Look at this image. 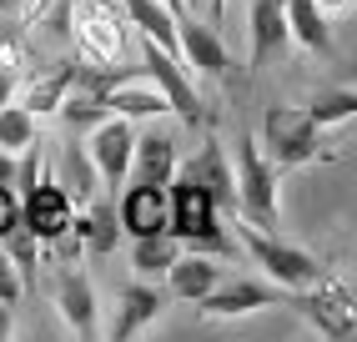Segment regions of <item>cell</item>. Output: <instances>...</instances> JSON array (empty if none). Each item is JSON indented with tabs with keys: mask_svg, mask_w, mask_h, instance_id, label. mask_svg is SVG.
I'll return each instance as SVG.
<instances>
[{
	"mask_svg": "<svg viewBox=\"0 0 357 342\" xmlns=\"http://www.w3.org/2000/svg\"><path fill=\"white\" fill-rule=\"evenodd\" d=\"M302 312L327 337H352V327H357V302L342 282H312V292L302 297Z\"/></svg>",
	"mask_w": 357,
	"mask_h": 342,
	"instance_id": "8",
	"label": "cell"
},
{
	"mask_svg": "<svg viewBox=\"0 0 357 342\" xmlns=\"http://www.w3.org/2000/svg\"><path fill=\"white\" fill-rule=\"evenodd\" d=\"M161 307H166L161 292H156V287H146V282H136V287H126V292H121V312H116V327H111V332L126 342V337H136L146 322H156Z\"/></svg>",
	"mask_w": 357,
	"mask_h": 342,
	"instance_id": "16",
	"label": "cell"
},
{
	"mask_svg": "<svg viewBox=\"0 0 357 342\" xmlns=\"http://www.w3.org/2000/svg\"><path fill=\"white\" fill-rule=\"evenodd\" d=\"M282 297L272 287H257V282H217L197 302L206 317H242V312H257V307H277Z\"/></svg>",
	"mask_w": 357,
	"mask_h": 342,
	"instance_id": "10",
	"label": "cell"
},
{
	"mask_svg": "<svg viewBox=\"0 0 357 342\" xmlns=\"http://www.w3.org/2000/svg\"><path fill=\"white\" fill-rule=\"evenodd\" d=\"M61 191H66V197H76V202H86L91 191H96V166H91L81 141H70L61 151Z\"/></svg>",
	"mask_w": 357,
	"mask_h": 342,
	"instance_id": "21",
	"label": "cell"
},
{
	"mask_svg": "<svg viewBox=\"0 0 357 342\" xmlns=\"http://www.w3.org/2000/svg\"><path fill=\"white\" fill-rule=\"evenodd\" d=\"M261 151H267L272 166H297L317 151V126L307 111H292V106H272L267 121H261Z\"/></svg>",
	"mask_w": 357,
	"mask_h": 342,
	"instance_id": "3",
	"label": "cell"
},
{
	"mask_svg": "<svg viewBox=\"0 0 357 342\" xmlns=\"http://www.w3.org/2000/svg\"><path fill=\"white\" fill-rule=\"evenodd\" d=\"M0 186L15 191V151H0Z\"/></svg>",
	"mask_w": 357,
	"mask_h": 342,
	"instance_id": "29",
	"label": "cell"
},
{
	"mask_svg": "<svg viewBox=\"0 0 357 342\" xmlns=\"http://www.w3.org/2000/svg\"><path fill=\"white\" fill-rule=\"evenodd\" d=\"M126 15H131V26H141V36L166 45V51L176 56V10L172 6H161V0H126Z\"/></svg>",
	"mask_w": 357,
	"mask_h": 342,
	"instance_id": "17",
	"label": "cell"
},
{
	"mask_svg": "<svg viewBox=\"0 0 357 342\" xmlns=\"http://www.w3.org/2000/svg\"><path fill=\"white\" fill-rule=\"evenodd\" d=\"M10 91H15V70H0V106L10 101Z\"/></svg>",
	"mask_w": 357,
	"mask_h": 342,
	"instance_id": "30",
	"label": "cell"
},
{
	"mask_svg": "<svg viewBox=\"0 0 357 342\" xmlns=\"http://www.w3.org/2000/svg\"><path fill=\"white\" fill-rule=\"evenodd\" d=\"M217 282H222V267L211 257H202V252H181L172 267H166V287H172L176 297H186V302H202Z\"/></svg>",
	"mask_w": 357,
	"mask_h": 342,
	"instance_id": "14",
	"label": "cell"
},
{
	"mask_svg": "<svg viewBox=\"0 0 357 342\" xmlns=\"http://www.w3.org/2000/svg\"><path fill=\"white\" fill-rule=\"evenodd\" d=\"M166 232L192 252H227V237L217 227V202L192 177H176V171L166 181Z\"/></svg>",
	"mask_w": 357,
	"mask_h": 342,
	"instance_id": "1",
	"label": "cell"
},
{
	"mask_svg": "<svg viewBox=\"0 0 357 342\" xmlns=\"http://www.w3.org/2000/svg\"><path fill=\"white\" fill-rule=\"evenodd\" d=\"M176 56L186 66H197L206 70V76H227V51H222V40L211 26H197V20H176Z\"/></svg>",
	"mask_w": 357,
	"mask_h": 342,
	"instance_id": "11",
	"label": "cell"
},
{
	"mask_svg": "<svg viewBox=\"0 0 357 342\" xmlns=\"http://www.w3.org/2000/svg\"><path fill=\"white\" fill-rule=\"evenodd\" d=\"M236 197H242L252 227H272L277 222V166L267 161L257 141H242L236 146Z\"/></svg>",
	"mask_w": 357,
	"mask_h": 342,
	"instance_id": "2",
	"label": "cell"
},
{
	"mask_svg": "<svg viewBox=\"0 0 357 342\" xmlns=\"http://www.w3.org/2000/svg\"><path fill=\"white\" fill-rule=\"evenodd\" d=\"M146 81H151V76H146ZM101 101H106L111 116H161V111H172L156 81H151V86H116V81H111Z\"/></svg>",
	"mask_w": 357,
	"mask_h": 342,
	"instance_id": "18",
	"label": "cell"
},
{
	"mask_svg": "<svg viewBox=\"0 0 357 342\" xmlns=\"http://www.w3.org/2000/svg\"><path fill=\"white\" fill-rule=\"evenodd\" d=\"M131 146H136V131H131V116H101L91 126V141H86V156L96 166L101 181H126V166H131Z\"/></svg>",
	"mask_w": 357,
	"mask_h": 342,
	"instance_id": "5",
	"label": "cell"
},
{
	"mask_svg": "<svg viewBox=\"0 0 357 342\" xmlns=\"http://www.w3.org/2000/svg\"><path fill=\"white\" fill-rule=\"evenodd\" d=\"M146 76L161 86V96H166V106H172L181 121H202V96L192 91V81H186V70H181V56H172L166 45H156V40H146Z\"/></svg>",
	"mask_w": 357,
	"mask_h": 342,
	"instance_id": "6",
	"label": "cell"
},
{
	"mask_svg": "<svg viewBox=\"0 0 357 342\" xmlns=\"http://www.w3.org/2000/svg\"><path fill=\"white\" fill-rule=\"evenodd\" d=\"M61 312H66V322L76 327L81 337L96 332V302H91V287L81 277H66L61 282Z\"/></svg>",
	"mask_w": 357,
	"mask_h": 342,
	"instance_id": "22",
	"label": "cell"
},
{
	"mask_svg": "<svg viewBox=\"0 0 357 342\" xmlns=\"http://www.w3.org/2000/svg\"><path fill=\"white\" fill-rule=\"evenodd\" d=\"M15 222H20V202H15V191H10V186H0V237H6Z\"/></svg>",
	"mask_w": 357,
	"mask_h": 342,
	"instance_id": "28",
	"label": "cell"
},
{
	"mask_svg": "<svg viewBox=\"0 0 357 342\" xmlns=\"http://www.w3.org/2000/svg\"><path fill=\"white\" fill-rule=\"evenodd\" d=\"M172 171H176V141H172V136L151 131V136H141V141L131 146V166H126L131 181H141V186H166V181H172Z\"/></svg>",
	"mask_w": 357,
	"mask_h": 342,
	"instance_id": "9",
	"label": "cell"
},
{
	"mask_svg": "<svg viewBox=\"0 0 357 342\" xmlns=\"http://www.w3.org/2000/svg\"><path fill=\"white\" fill-rule=\"evenodd\" d=\"M36 141V116L26 106H0V151H26Z\"/></svg>",
	"mask_w": 357,
	"mask_h": 342,
	"instance_id": "24",
	"label": "cell"
},
{
	"mask_svg": "<svg viewBox=\"0 0 357 342\" xmlns=\"http://www.w3.org/2000/svg\"><path fill=\"white\" fill-rule=\"evenodd\" d=\"M176 257H181V241H176L172 232L136 237V252H131V262H136V272H141V277H166V267H172Z\"/></svg>",
	"mask_w": 357,
	"mask_h": 342,
	"instance_id": "20",
	"label": "cell"
},
{
	"mask_svg": "<svg viewBox=\"0 0 357 342\" xmlns=\"http://www.w3.org/2000/svg\"><path fill=\"white\" fill-rule=\"evenodd\" d=\"M0 302H20V272L10 252H0Z\"/></svg>",
	"mask_w": 357,
	"mask_h": 342,
	"instance_id": "27",
	"label": "cell"
},
{
	"mask_svg": "<svg viewBox=\"0 0 357 342\" xmlns=\"http://www.w3.org/2000/svg\"><path fill=\"white\" fill-rule=\"evenodd\" d=\"M287 15H282V0H252V61H272L287 45Z\"/></svg>",
	"mask_w": 357,
	"mask_h": 342,
	"instance_id": "15",
	"label": "cell"
},
{
	"mask_svg": "<svg viewBox=\"0 0 357 342\" xmlns=\"http://www.w3.org/2000/svg\"><path fill=\"white\" fill-rule=\"evenodd\" d=\"M70 216H76V207H70V197L61 191V181H40V186L26 191L20 227H31L40 241H61L70 232Z\"/></svg>",
	"mask_w": 357,
	"mask_h": 342,
	"instance_id": "7",
	"label": "cell"
},
{
	"mask_svg": "<svg viewBox=\"0 0 357 342\" xmlns=\"http://www.w3.org/2000/svg\"><path fill=\"white\" fill-rule=\"evenodd\" d=\"M70 227L86 237L91 252H111V247H116V216H111V211H91L86 222H76V216H70Z\"/></svg>",
	"mask_w": 357,
	"mask_h": 342,
	"instance_id": "25",
	"label": "cell"
},
{
	"mask_svg": "<svg viewBox=\"0 0 357 342\" xmlns=\"http://www.w3.org/2000/svg\"><path fill=\"white\" fill-rule=\"evenodd\" d=\"M282 15H287V36H297L302 45L312 51H327L332 36H327V15L317 0H282Z\"/></svg>",
	"mask_w": 357,
	"mask_h": 342,
	"instance_id": "19",
	"label": "cell"
},
{
	"mask_svg": "<svg viewBox=\"0 0 357 342\" xmlns=\"http://www.w3.org/2000/svg\"><path fill=\"white\" fill-rule=\"evenodd\" d=\"M121 227H126L131 237L166 232V186H141V181H131V191L121 197Z\"/></svg>",
	"mask_w": 357,
	"mask_h": 342,
	"instance_id": "13",
	"label": "cell"
},
{
	"mask_svg": "<svg viewBox=\"0 0 357 342\" xmlns=\"http://www.w3.org/2000/svg\"><path fill=\"white\" fill-rule=\"evenodd\" d=\"M70 81H76V66H66V70H56V76H45V81H31L26 86V106L31 116H45V111H61V101H66V91H70Z\"/></svg>",
	"mask_w": 357,
	"mask_h": 342,
	"instance_id": "23",
	"label": "cell"
},
{
	"mask_svg": "<svg viewBox=\"0 0 357 342\" xmlns=\"http://www.w3.org/2000/svg\"><path fill=\"white\" fill-rule=\"evenodd\" d=\"M181 177H192V181L206 191V197L217 202V207H236V181H231V171H227V151H222L217 141H206L202 151L186 161Z\"/></svg>",
	"mask_w": 357,
	"mask_h": 342,
	"instance_id": "12",
	"label": "cell"
},
{
	"mask_svg": "<svg viewBox=\"0 0 357 342\" xmlns=\"http://www.w3.org/2000/svg\"><path fill=\"white\" fill-rule=\"evenodd\" d=\"M242 237H247V247H252V257L267 267V272L277 277V287H292V292H302V287H312L317 282V262L307 257V252H297V247H287V241H277V237H267L261 227H242Z\"/></svg>",
	"mask_w": 357,
	"mask_h": 342,
	"instance_id": "4",
	"label": "cell"
},
{
	"mask_svg": "<svg viewBox=\"0 0 357 342\" xmlns=\"http://www.w3.org/2000/svg\"><path fill=\"white\" fill-rule=\"evenodd\" d=\"M0 337H10V302H0Z\"/></svg>",
	"mask_w": 357,
	"mask_h": 342,
	"instance_id": "31",
	"label": "cell"
},
{
	"mask_svg": "<svg viewBox=\"0 0 357 342\" xmlns=\"http://www.w3.org/2000/svg\"><path fill=\"white\" fill-rule=\"evenodd\" d=\"M317 6H332V10H347L352 0H317Z\"/></svg>",
	"mask_w": 357,
	"mask_h": 342,
	"instance_id": "32",
	"label": "cell"
},
{
	"mask_svg": "<svg viewBox=\"0 0 357 342\" xmlns=\"http://www.w3.org/2000/svg\"><path fill=\"white\" fill-rule=\"evenodd\" d=\"M222 10H227V0H211V15H217V20H222Z\"/></svg>",
	"mask_w": 357,
	"mask_h": 342,
	"instance_id": "34",
	"label": "cell"
},
{
	"mask_svg": "<svg viewBox=\"0 0 357 342\" xmlns=\"http://www.w3.org/2000/svg\"><path fill=\"white\" fill-rule=\"evenodd\" d=\"M186 6H192V0H186Z\"/></svg>",
	"mask_w": 357,
	"mask_h": 342,
	"instance_id": "36",
	"label": "cell"
},
{
	"mask_svg": "<svg viewBox=\"0 0 357 342\" xmlns=\"http://www.w3.org/2000/svg\"><path fill=\"white\" fill-rule=\"evenodd\" d=\"M6 6H10V0H0V10H6Z\"/></svg>",
	"mask_w": 357,
	"mask_h": 342,
	"instance_id": "35",
	"label": "cell"
},
{
	"mask_svg": "<svg viewBox=\"0 0 357 342\" xmlns=\"http://www.w3.org/2000/svg\"><path fill=\"white\" fill-rule=\"evenodd\" d=\"M352 111H357V96H352V91H332V96H317V101L307 106L312 126H332V121H347Z\"/></svg>",
	"mask_w": 357,
	"mask_h": 342,
	"instance_id": "26",
	"label": "cell"
},
{
	"mask_svg": "<svg viewBox=\"0 0 357 342\" xmlns=\"http://www.w3.org/2000/svg\"><path fill=\"white\" fill-rule=\"evenodd\" d=\"M161 6H172V10L181 15V10H186V0H161Z\"/></svg>",
	"mask_w": 357,
	"mask_h": 342,
	"instance_id": "33",
	"label": "cell"
}]
</instances>
